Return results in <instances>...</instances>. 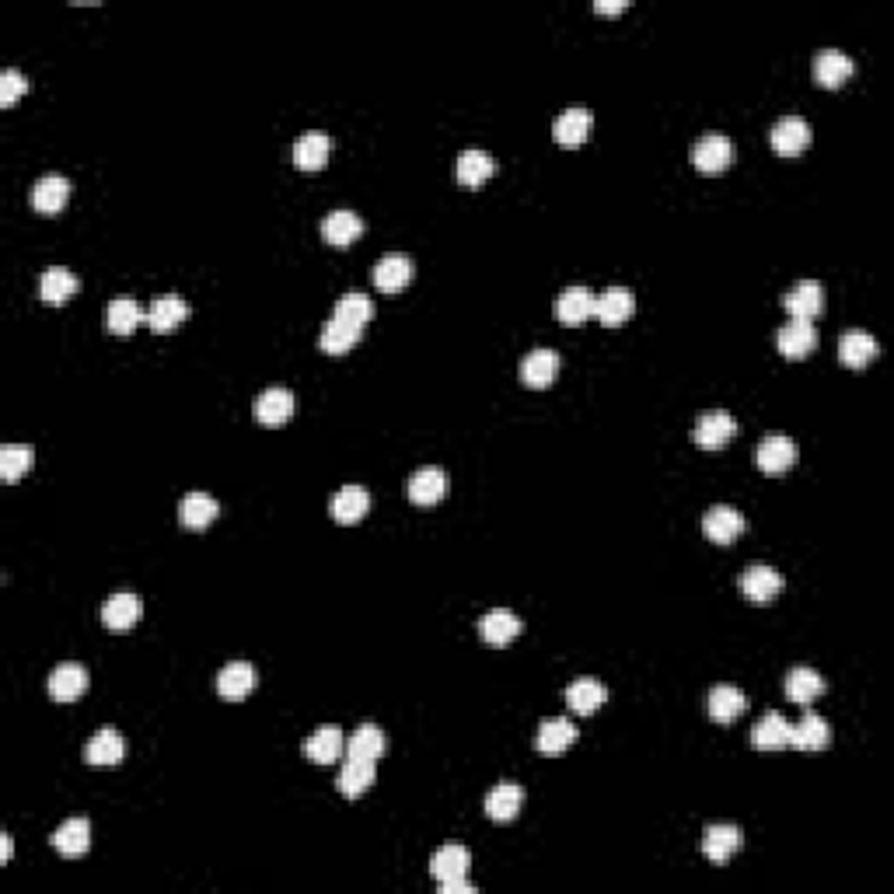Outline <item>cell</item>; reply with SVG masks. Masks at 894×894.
I'll list each match as a JSON object with an SVG mask.
<instances>
[{"instance_id":"6da1fadb","label":"cell","mask_w":894,"mask_h":894,"mask_svg":"<svg viewBox=\"0 0 894 894\" xmlns=\"http://www.w3.org/2000/svg\"><path fill=\"white\" fill-rule=\"evenodd\" d=\"M633 311H636V297L629 287H608L594 301V318L601 325H608V329H619L622 322H629Z\"/></svg>"},{"instance_id":"7a4b0ae2","label":"cell","mask_w":894,"mask_h":894,"mask_svg":"<svg viewBox=\"0 0 894 894\" xmlns=\"http://www.w3.org/2000/svg\"><path fill=\"white\" fill-rule=\"evenodd\" d=\"M730 161H734V144H730L727 137H720V133H709V137H702L699 144L692 147V165L699 168L702 175L727 172Z\"/></svg>"},{"instance_id":"3957f363","label":"cell","mask_w":894,"mask_h":894,"mask_svg":"<svg viewBox=\"0 0 894 894\" xmlns=\"http://www.w3.org/2000/svg\"><path fill=\"white\" fill-rule=\"evenodd\" d=\"M734 437H737V420L730 413H720V409L702 413L699 423H695V430H692V441L699 444L702 451H716V447L734 441Z\"/></svg>"},{"instance_id":"277c9868","label":"cell","mask_w":894,"mask_h":894,"mask_svg":"<svg viewBox=\"0 0 894 894\" xmlns=\"http://www.w3.org/2000/svg\"><path fill=\"white\" fill-rule=\"evenodd\" d=\"M378 779V769H374V758H360V755H346L343 758V769H339V793L343 797H364L367 790L374 786Z\"/></svg>"},{"instance_id":"5b68a950","label":"cell","mask_w":894,"mask_h":894,"mask_svg":"<svg viewBox=\"0 0 894 894\" xmlns=\"http://www.w3.org/2000/svg\"><path fill=\"white\" fill-rule=\"evenodd\" d=\"M811 144V126L800 116H783L776 126H772V151L783 154V158H797V154L807 151Z\"/></svg>"},{"instance_id":"8992f818","label":"cell","mask_w":894,"mask_h":894,"mask_svg":"<svg viewBox=\"0 0 894 894\" xmlns=\"http://www.w3.org/2000/svg\"><path fill=\"white\" fill-rule=\"evenodd\" d=\"M755 461L765 475H783L786 468H793V461H797V444L783 434H769L762 444H758Z\"/></svg>"},{"instance_id":"52a82bcc","label":"cell","mask_w":894,"mask_h":894,"mask_svg":"<svg viewBox=\"0 0 894 894\" xmlns=\"http://www.w3.org/2000/svg\"><path fill=\"white\" fill-rule=\"evenodd\" d=\"M776 343H779V353H783V357L800 360L818 346V329H814V322H804V318H790V322L776 332Z\"/></svg>"},{"instance_id":"ba28073f","label":"cell","mask_w":894,"mask_h":894,"mask_svg":"<svg viewBox=\"0 0 894 894\" xmlns=\"http://www.w3.org/2000/svg\"><path fill=\"white\" fill-rule=\"evenodd\" d=\"M741 531H744V514L734 507H713V510H706V517H702V535L716 545L737 542Z\"/></svg>"},{"instance_id":"9c48e42d","label":"cell","mask_w":894,"mask_h":894,"mask_svg":"<svg viewBox=\"0 0 894 894\" xmlns=\"http://www.w3.org/2000/svg\"><path fill=\"white\" fill-rule=\"evenodd\" d=\"M255 685H259V671L245 661L224 664V671L217 674V692H221V699H227V702H241L245 695L255 692Z\"/></svg>"},{"instance_id":"30bf717a","label":"cell","mask_w":894,"mask_h":894,"mask_svg":"<svg viewBox=\"0 0 894 894\" xmlns=\"http://www.w3.org/2000/svg\"><path fill=\"white\" fill-rule=\"evenodd\" d=\"M877 353H881V346H877V339L870 336L867 329H849L839 343V360L849 367V371H863V367H870L877 360Z\"/></svg>"},{"instance_id":"8fae6325","label":"cell","mask_w":894,"mask_h":894,"mask_svg":"<svg viewBox=\"0 0 894 894\" xmlns=\"http://www.w3.org/2000/svg\"><path fill=\"white\" fill-rule=\"evenodd\" d=\"M594 301H598V294L591 287H566L556 297V308L552 311H556V318L563 325H580L587 318H594Z\"/></svg>"},{"instance_id":"7c38bea8","label":"cell","mask_w":894,"mask_h":894,"mask_svg":"<svg viewBox=\"0 0 894 894\" xmlns=\"http://www.w3.org/2000/svg\"><path fill=\"white\" fill-rule=\"evenodd\" d=\"M559 374V353L556 350H545V346H538V350L524 353L521 360V381L528 388H549L552 381H556Z\"/></svg>"},{"instance_id":"4fadbf2b","label":"cell","mask_w":894,"mask_h":894,"mask_svg":"<svg viewBox=\"0 0 894 894\" xmlns=\"http://www.w3.org/2000/svg\"><path fill=\"white\" fill-rule=\"evenodd\" d=\"M301 751H304V758H311V762L332 765L336 758H343L346 737H343V730H339V727H318L311 737H304Z\"/></svg>"},{"instance_id":"5bb4252c","label":"cell","mask_w":894,"mask_h":894,"mask_svg":"<svg viewBox=\"0 0 894 894\" xmlns=\"http://www.w3.org/2000/svg\"><path fill=\"white\" fill-rule=\"evenodd\" d=\"M783 308L790 311V318H804V322H814V318L825 311V290L821 283L804 280L783 297Z\"/></svg>"},{"instance_id":"9a60e30c","label":"cell","mask_w":894,"mask_h":894,"mask_svg":"<svg viewBox=\"0 0 894 894\" xmlns=\"http://www.w3.org/2000/svg\"><path fill=\"white\" fill-rule=\"evenodd\" d=\"M832 744V727L825 723V716L804 713L800 723H790V748L797 751H821Z\"/></svg>"},{"instance_id":"2e32d148","label":"cell","mask_w":894,"mask_h":894,"mask_svg":"<svg viewBox=\"0 0 894 894\" xmlns=\"http://www.w3.org/2000/svg\"><path fill=\"white\" fill-rule=\"evenodd\" d=\"M447 493V475L441 472V468H416L413 475H409V500L416 503V507H434V503H441Z\"/></svg>"},{"instance_id":"e0dca14e","label":"cell","mask_w":894,"mask_h":894,"mask_svg":"<svg viewBox=\"0 0 894 894\" xmlns=\"http://www.w3.org/2000/svg\"><path fill=\"white\" fill-rule=\"evenodd\" d=\"M741 591L748 601H755V605H769L772 598H779V591H783V577H779V570H772V566H751V570H744L741 577Z\"/></svg>"},{"instance_id":"ac0fdd59","label":"cell","mask_w":894,"mask_h":894,"mask_svg":"<svg viewBox=\"0 0 894 894\" xmlns=\"http://www.w3.org/2000/svg\"><path fill=\"white\" fill-rule=\"evenodd\" d=\"M521 619L507 608H493L479 619V636L486 640V647H507L514 636H521Z\"/></svg>"},{"instance_id":"d6986e66","label":"cell","mask_w":894,"mask_h":894,"mask_svg":"<svg viewBox=\"0 0 894 894\" xmlns=\"http://www.w3.org/2000/svg\"><path fill=\"white\" fill-rule=\"evenodd\" d=\"M849 77H853V60H849L842 49H821L818 60H814V81H818L821 88L835 91V88H842Z\"/></svg>"},{"instance_id":"ffe728a7","label":"cell","mask_w":894,"mask_h":894,"mask_svg":"<svg viewBox=\"0 0 894 894\" xmlns=\"http://www.w3.org/2000/svg\"><path fill=\"white\" fill-rule=\"evenodd\" d=\"M294 416V395L287 388H266V392L255 399V420L262 427H283V423Z\"/></svg>"},{"instance_id":"44dd1931","label":"cell","mask_w":894,"mask_h":894,"mask_svg":"<svg viewBox=\"0 0 894 894\" xmlns=\"http://www.w3.org/2000/svg\"><path fill=\"white\" fill-rule=\"evenodd\" d=\"M189 318V304L182 301L179 294H161L151 301V308H147V325H151L154 332H172L179 329L182 322Z\"/></svg>"},{"instance_id":"7402d4cb","label":"cell","mask_w":894,"mask_h":894,"mask_svg":"<svg viewBox=\"0 0 894 894\" xmlns=\"http://www.w3.org/2000/svg\"><path fill=\"white\" fill-rule=\"evenodd\" d=\"M367 510H371V493H367L364 486H343L329 500V514H332V521H339V524H357Z\"/></svg>"},{"instance_id":"603a6c76","label":"cell","mask_w":894,"mask_h":894,"mask_svg":"<svg viewBox=\"0 0 894 894\" xmlns=\"http://www.w3.org/2000/svg\"><path fill=\"white\" fill-rule=\"evenodd\" d=\"M751 744H755L758 751H783L790 748V720H786L783 713H765L762 720L755 723V730H751Z\"/></svg>"},{"instance_id":"cb8c5ba5","label":"cell","mask_w":894,"mask_h":894,"mask_svg":"<svg viewBox=\"0 0 894 894\" xmlns=\"http://www.w3.org/2000/svg\"><path fill=\"white\" fill-rule=\"evenodd\" d=\"M594 130V112L587 109H570L552 123V137L559 147H580Z\"/></svg>"},{"instance_id":"d4e9b609","label":"cell","mask_w":894,"mask_h":894,"mask_svg":"<svg viewBox=\"0 0 894 894\" xmlns=\"http://www.w3.org/2000/svg\"><path fill=\"white\" fill-rule=\"evenodd\" d=\"M371 280L381 294H399V290H406L409 280H413V262H409L406 255H388V259H381L378 266H374Z\"/></svg>"},{"instance_id":"484cf974","label":"cell","mask_w":894,"mask_h":894,"mask_svg":"<svg viewBox=\"0 0 894 894\" xmlns=\"http://www.w3.org/2000/svg\"><path fill=\"white\" fill-rule=\"evenodd\" d=\"M744 835L737 825H709L706 832H702V853L709 856L713 863H727L730 856L741 849Z\"/></svg>"},{"instance_id":"4316f807","label":"cell","mask_w":894,"mask_h":894,"mask_svg":"<svg viewBox=\"0 0 894 894\" xmlns=\"http://www.w3.org/2000/svg\"><path fill=\"white\" fill-rule=\"evenodd\" d=\"M140 612H144V605H140L137 594L123 591V594H112L109 601L102 605V622L109 629H116V633H123V629H133L140 622Z\"/></svg>"},{"instance_id":"83f0119b","label":"cell","mask_w":894,"mask_h":894,"mask_svg":"<svg viewBox=\"0 0 894 894\" xmlns=\"http://www.w3.org/2000/svg\"><path fill=\"white\" fill-rule=\"evenodd\" d=\"M217 514H221V503H217L210 493H189V496H182V503H179V521L186 524L189 531H203L207 524L217 521Z\"/></svg>"},{"instance_id":"f1b7e54d","label":"cell","mask_w":894,"mask_h":894,"mask_svg":"<svg viewBox=\"0 0 894 894\" xmlns=\"http://www.w3.org/2000/svg\"><path fill=\"white\" fill-rule=\"evenodd\" d=\"M329 137L318 130L311 133H301V137L294 140V165L301 168V172H318V168H325V161H329Z\"/></svg>"},{"instance_id":"f546056e","label":"cell","mask_w":894,"mask_h":894,"mask_svg":"<svg viewBox=\"0 0 894 894\" xmlns=\"http://www.w3.org/2000/svg\"><path fill=\"white\" fill-rule=\"evenodd\" d=\"M605 699H608V688L601 685L598 678H577L570 688H566V706L580 716L598 713V709L605 706Z\"/></svg>"},{"instance_id":"4dcf8cb0","label":"cell","mask_w":894,"mask_h":894,"mask_svg":"<svg viewBox=\"0 0 894 894\" xmlns=\"http://www.w3.org/2000/svg\"><path fill=\"white\" fill-rule=\"evenodd\" d=\"M126 755V741L119 730L112 727H102L95 737L88 741V748H84V758H88V765H119Z\"/></svg>"},{"instance_id":"1f68e13d","label":"cell","mask_w":894,"mask_h":894,"mask_svg":"<svg viewBox=\"0 0 894 894\" xmlns=\"http://www.w3.org/2000/svg\"><path fill=\"white\" fill-rule=\"evenodd\" d=\"M360 234H364V221H360L353 210H332V214H325L322 238L329 241V245H336V248L353 245Z\"/></svg>"},{"instance_id":"d6a6232c","label":"cell","mask_w":894,"mask_h":894,"mask_svg":"<svg viewBox=\"0 0 894 894\" xmlns=\"http://www.w3.org/2000/svg\"><path fill=\"white\" fill-rule=\"evenodd\" d=\"M84 692H88V671L81 664H60V668L49 674V695L56 702H74Z\"/></svg>"},{"instance_id":"836d02e7","label":"cell","mask_w":894,"mask_h":894,"mask_svg":"<svg viewBox=\"0 0 894 894\" xmlns=\"http://www.w3.org/2000/svg\"><path fill=\"white\" fill-rule=\"evenodd\" d=\"M706 709H709V716H713L716 723H734L737 716H744V709H748V699H744L741 688L716 685L713 692H709V699H706Z\"/></svg>"},{"instance_id":"e575fe53","label":"cell","mask_w":894,"mask_h":894,"mask_svg":"<svg viewBox=\"0 0 894 894\" xmlns=\"http://www.w3.org/2000/svg\"><path fill=\"white\" fill-rule=\"evenodd\" d=\"M49 842H53V849L63 856H84L91 849V825L84 818H70L56 828Z\"/></svg>"},{"instance_id":"d590c367","label":"cell","mask_w":894,"mask_h":894,"mask_svg":"<svg viewBox=\"0 0 894 894\" xmlns=\"http://www.w3.org/2000/svg\"><path fill=\"white\" fill-rule=\"evenodd\" d=\"M140 322H147V311H140V304L133 297H112L105 308V325L112 336H130Z\"/></svg>"},{"instance_id":"8d00e7d4","label":"cell","mask_w":894,"mask_h":894,"mask_svg":"<svg viewBox=\"0 0 894 894\" xmlns=\"http://www.w3.org/2000/svg\"><path fill=\"white\" fill-rule=\"evenodd\" d=\"M70 200V182L63 179V175H46V179L35 182L32 189V207L39 210V214H56V210H63Z\"/></svg>"},{"instance_id":"74e56055","label":"cell","mask_w":894,"mask_h":894,"mask_svg":"<svg viewBox=\"0 0 894 894\" xmlns=\"http://www.w3.org/2000/svg\"><path fill=\"white\" fill-rule=\"evenodd\" d=\"M524 804V790L517 783H500L486 793V814L493 821H514Z\"/></svg>"},{"instance_id":"f35d334b","label":"cell","mask_w":894,"mask_h":894,"mask_svg":"<svg viewBox=\"0 0 894 894\" xmlns=\"http://www.w3.org/2000/svg\"><path fill=\"white\" fill-rule=\"evenodd\" d=\"M468 867H472V856H468L465 846H444V849H437L434 860H430V874H434L441 884L468 877Z\"/></svg>"},{"instance_id":"ab89813d","label":"cell","mask_w":894,"mask_h":894,"mask_svg":"<svg viewBox=\"0 0 894 894\" xmlns=\"http://www.w3.org/2000/svg\"><path fill=\"white\" fill-rule=\"evenodd\" d=\"M573 741H577V727H573L570 720H563V716H559V720H545L535 737L542 755H563Z\"/></svg>"},{"instance_id":"60d3db41","label":"cell","mask_w":894,"mask_h":894,"mask_svg":"<svg viewBox=\"0 0 894 894\" xmlns=\"http://www.w3.org/2000/svg\"><path fill=\"white\" fill-rule=\"evenodd\" d=\"M493 172H496V161L489 158L486 151H465L458 158V165H454V175H458V182H461V186H468V189H479Z\"/></svg>"},{"instance_id":"b9f144b4","label":"cell","mask_w":894,"mask_h":894,"mask_svg":"<svg viewBox=\"0 0 894 894\" xmlns=\"http://www.w3.org/2000/svg\"><path fill=\"white\" fill-rule=\"evenodd\" d=\"M77 294V276L63 266H49L39 280V297L46 304H63L67 297Z\"/></svg>"},{"instance_id":"7bdbcfd3","label":"cell","mask_w":894,"mask_h":894,"mask_svg":"<svg viewBox=\"0 0 894 894\" xmlns=\"http://www.w3.org/2000/svg\"><path fill=\"white\" fill-rule=\"evenodd\" d=\"M825 692V678L811 668H793L786 674V695H790L797 706H811L818 695Z\"/></svg>"},{"instance_id":"ee69618b","label":"cell","mask_w":894,"mask_h":894,"mask_svg":"<svg viewBox=\"0 0 894 894\" xmlns=\"http://www.w3.org/2000/svg\"><path fill=\"white\" fill-rule=\"evenodd\" d=\"M360 332L357 325L350 322H339V318H329V322L322 325V336H318V346H322L325 353H332V357H339V353L353 350V346L360 343Z\"/></svg>"},{"instance_id":"f6af8a7d","label":"cell","mask_w":894,"mask_h":894,"mask_svg":"<svg viewBox=\"0 0 894 894\" xmlns=\"http://www.w3.org/2000/svg\"><path fill=\"white\" fill-rule=\"evenodd\" d=\"M346 755L374 758V762H378V758L385 755V734H381L374 723H364V727H357L350 737H346Z\"/></svg>"},{"instance_id":"bcb514c9","label":"cell","mask_w":894,"mask_h":894,"mask_svg":"<svg viewBox=\"0 0 894 894\" xmlns=\"http://www.w3.org/2000/svg\"><path fill=\"white\" fill-rule=\"evenodd\" d=\"M332 318H339V322H350V325H357V329H364V325L374 318V301L367 294H357V290H350V294H343L336 301V315H332Z\"/></svg>"},{"instance_id":"7dc6e473","label":"cell","mask_w":894,"mask_h":894,"mask_svg":"<svg viewBox=\"0 0 894 894\" xmlns=\"http://www.w3.org/2000/svg\"><path fill=\"white\" fill-rule=\"evenodd\" d=\"M35 461V451L25 444H7L4 451H0V475H4V482H18L21 475L32 468Z\"/></svg>"},{"instance_id":"c3c4849f","label":"cell","mask_w":894,"mask_h":894,"mask_svg":"<svg viewBox=\"0 0 894 894\" xmlns=\"http://www.w3.org/2000/svg\"><path fill=\"white\" fill-rule=\"evenodd\" d=\"M25 91H28V81L14 67H7L4 74H0V105H14Z\"/></svg>"},{"instance_id":"681fc988","label":"cell","mask_w":894,"mask_h":894,"mask_svg":"<svg viewBox=\"0 0 894 894\" xmlns=\"http://www.w3.org/2000/svg\"><path fill=\"white\" fill-rule=\"evenodd\" d=\"M441 894H475V884L468 877H458V881H444Z\"/></svg>"},{"instance_id":"f907efd6","label":"cell","mask_w":894,"mask_h":894,"mask_svg":"<svg viewBox=\"0 0 894 894\" xmlns=\"http://www.w3.org/2000/svg\"><path fill=\"white\" fill-rule=\"evenodd\" d=\"M626 7H629L626 0H615V4H612V0H598V4H594V11H598V14H622Z\"/></svg>"},{"instance_id":"816d5d0a","label":"cell","mask_w":894,"mask_h":894,"mask_svg":"<svg viewBox=\"0 0 894 894\" xmlns=\"http://www.w3.org/2000/svg\"><path fill=\"white\" fill-rule=\"evenodd\" d=\"M0 853H4V860H11V853H14L11 835H0Z\"/></svg>"}]
</instances>
